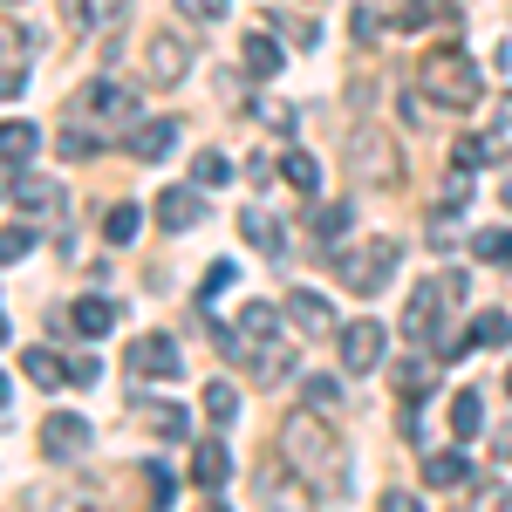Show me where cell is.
<instances>
[{
	"instance_id": "1",
	"label": "cell",
	"mask_w": 512,
	"mask_h": 512,
	"mask_svg": "<svg viewBox=\"0 0 512 512\" xmlns=\"http://www.w3.org/2000/svg\"><path fill=\"white\" fill-rule=\"evenodd\" d=\"M417 82H424V96L444 103V110H472L478 96H485V82H478V69H472L465 48H437V55H424Z\"/></svg>"
},
{
	"instance_id": "2",
	"label": "cell",
	"mask_w": 512,
	"mask_h": 512,
	"mask_svg": "<svg viewBox=\"0 0 512 512\" xmlns=\"http://www.w3.org/2000/svg\"><path fill=\"white\" fill-rule=\"evenodd\" d=\"M280 451H287V465L301 478H342V458H335L328 431L315 424V410H294V417L280 424Z\"/></svg>"
},
{
	"instance_id": "3",
	"label": "cell",
	"mask_w": 512,
	"mask_h": 512,
	"mask_svg": "<svg viewBox=\"0 0 512 512\" xmlns=\"http://www.w3.org/2000/svg\"><path fill=\"white\" fill-rule=\"evenodd\" d=\"M451 301H465V274L424 280V287L410 294V308H403V321H396V328H403L410 342H437V335H444V308H451Z\"/></svg>"
},
{
	"instance_id": "4",
	"label": "cell",
	"mask_w": 512,
	"mask_h": 512,
	"mask_svg": "<svg viewBox=\"0 0 512 512\" xmlns=\"http://www.w3.org/2000/svg\"><path fill=\"white\" fill-rule=\"evenodd\" d=\"M396 267V239H369V246H349L342 253V287L349 294H376Z\"/></svg>"
},
{
	"instance_id": "5",
	"label": "cell",
	"mask_w": 512,
	"mask_h": 512,
	"mask_svg": "<svg viewBox=\"0 0 512 512\" xmlns=\"http://www.w3.org/2000/svg\"><path fill=\"white\" fill-rule=\"evenodd\" d=\"M76 110L82 117H103V123H117L123 137H130V130H137V96H130V89H123V82H89V89H82L76 96Z\"/></svg>"
},
{
	"instance_id": "6",
	"label": "cell",
	"mask_w": 512,
	"mask_h": 512,
	"mask_svg": "<svg viewBox=\"0 0 512 512\" xmlns=\"http://www.w3.org/2000/svg\"><path fill=\"white\" fill-rule=\"evenodd\" d=\"M383 349H390V328L383 321H342V369L349 376H369L376 362H383Z\"/></svg>"
},
{
	"instance_id": "7",
	"label": "cell",
	"mask_w": 512,
	"mask_h": 512,
	"mask_svg": "<svg viewBox=\"0 0 512 512\" xmlns=\"http://www.w3.org/2000/svg\"><path fill=\"white\" fill-rule=\"evenodd\" d=\"M123 369L144 376V383H171V376H178V342H171V335H137V342L123 349Z\"/></svg>"
},
{
	"instance_id": "8",
	"label": "cell",
	"mask_w": 512,
	"mask_h": 512,
	"mask_svg": "<svg viewBox=\"0 0 512 512\" xmlns=\"http://www.w3.org/2000/svg\"><path fill=\"white\" fill-rule=\"evenodd\" d=\"M280 308H287V321H294L301 335H342V321H335V308L321 301L315 287H287V301H280Z\"/></svg>"
},
{
	"instance_id": "9",
	"label": "cell",
	"mask_w": 512,
	"mask_h": 512,
	"mask_svg": "<svg viewBox=\"0 0 512 512\" xmlns=\"http://www.w3.org/2000/svg\"><path fill=\"white\" fill-rule=\"evenodd\" d=\"M198 219H205L198 185H164V192H158V226H164V233H192Z\"/></svg>"
},
{
	"instance_id": "10",
	"label": "cell",
	"mask_w": 512,
	"mask_h": 512,
	"mask_svg": "<svg viewBox=\"0 0 512 512\" xmlns=\"http://www.w3.org/2000/svg\"><path fill=\"white\" fill-rule=\"evenodd\" d=\"M171 144H178V123H171V117H144L137 130H130V137H123V151H130L137 164L171 158Z\"/></svg>"
},
{
	"instance_id": "11",
	"label": "cell",
	"mask_w": 512,
	"mask_h": 512,
	"mask_svg": "<svg viewBox=\"0 0 512 512\" xmlns=\"http://www.w3.org/2000/svg\"><path fill=\"white\" fill-rule=\"evenodd\" d=\"M41 451H48V458H82V451H89V424H82V417H48V424H41Z\"/></svg>"
},
{
	"instance_id": "12",
	"label": "cell",
	"mask_w": 512,
	"mask_h": 512,
	"mask_svg": "<svg viewBox=\"0 0 512 512\" xmlns=\"http://www.w3.org/2000/svg\"><path fill=\"white\" fill-rule=\"evenodd\" d=\"M192 478L205 485V492H219V485L233 478V451H226L219 437H198V451H192Z\"/></svg>"
},
{
	"instance_id": "13",
	"label": "cell",
	"mask_w": 512,
	"mask_h": 512,
	"mask_svg": "<svg viewBox=\"0 0 512 512\" xmlns=\"http://www.w3.org/2000/svg\"><path fill=\"white\" fill-rule=\"evenodd\" d=\"M7 192H14L21 212H55V205H62V185H55V178H41V171H14V185H7Z\"/></svg>"
},
{
	"instance_id": "14",
	"label": "cell",
	"mask_w": 512,
	"mask_h": 512,
	"mask_svg": "<svg viewBox=\"0 0 512 512\" xmlns=\"http://www.w3.org/2000/svg\"><path fill=\"white\" fill-rule=\"evenodd\" d=\"M69 328H76L82 342H96V335H110V328H117V308H110L103 294H82L76 308H69Z\"/></svg>"
},
{
	"instance_id": "15",
	"label": "cell",
	"mask_w": 512,
	"mask_h": 512,
	"mask_svg": "<svg viewBox=\"0 0 512 512\" xmlns=\"http://www.w3.org/2000/svg\"><path fill=\"white\" fill-rule=\"evenodd\" d=\"M390 383H396V396H403V403H424V396H431V383H437V369L424 362V355H403V362L390 369Z\"/></svg>"
},
{
	"instance_id": "16",
	"label": "cell",
	"mask_w": 512,
	"mask_h": 512,
	"mask_svg": "<svg viewBox=\"0 0 512 512\" xmlns=\"http://www.w3.org/2000/svg\"><path fill=\"white\" fill-rule=\"evenodd\" d=\"M239 233H246V246H260L267 260H280V253H287V233H280L260 205H253V212H239Z\"/></svg>"
},
{
	"instance_id": "17",
	"label": "cell",
	"mask_w": 512,
	"mask_h": 512,
	"mask_svg": "<svg viewBox=\"0 0 512 512\" xmlns=\"http://www.w3.org/2000/svg\"><path fill=\"white\" fill-rule=\"evenodd\" d=\"M35 151H41L35 123H0V164H28Z\"/></svg>"
},
{
	"instance_id": "18",
	"label": "cell",
	"mask_w": 512,
	"mask_h": 512,
	"mask_svg": "<svg viewBox=\"0 0 512 512\" xmlns=\"http://www.w3.org/2000/svg\"><path fill=\"white\" fill-rule=\"evenodd\" d=\"M185 69H192V48H185V41H171V35H158V41H151V76L178 82Z\"/></svg>"
},
{
	"instance_id": "19",
	"label": "cell",
	"mask_w": 512,
	"mask_h": 512,
	"mask_svg": "<svg viewBox=\"0 0 512 512\" xmlns=\"http://www.w3.org/2000/svg\"><path fill=\"white\" fill-rule=\"evenodd\" d=\"M137 417H144V424H151L158 437H185V431H192V417H185L178 403H151V396L137 403Z\"/></svg>"
},
{
	"instance_id": "20",
	"label": "cell",
	"mask_w": 512,
	"mask_h": 512,
	"mask_svg": "<svg viewBox=\"0 0 512 512\" xmlns=\"http://www.w3.org/2000/svg\"><path fill=\"white\" fill-rule=\"evenodd\" d=\"M465 478H472V465H465L458 451H431V458H424V485H437V492H444V485H465Z\"/></svg>"
},
{
	"instance_id": "21",
	"label": "cell",
	"mask_w": 512,
	"mask_h": 512,
	"mask_svg": "<svg viewBox=\"0 0 512 512\" xmlns=\"http://www.w3.org/2000/svg\"><path fill=\"white\" fill-rule=\"evenodd\" d=\"M506 342H512V315L506 308H485L472 321V349H506Z\"/></svg>"
},
{
	"instance_id": "22",
	"label": "cell",
	"mask_w": 512,
	"mask_h": 512,
	"mask_svg": "<svg viewBox=\"0 0 512 512\" xmlns=\"http://www.w3.org/2000/svg\"><path fill=\"white\" fill-rule=\"evenodd\" d=\"M478 424H485V396L458 390L451 396V437H478Z\"/></svg>"
},
{
	"instance_id": "23",
	"label": "cell",
	"mask_w": 512,
	"mask_h": 512,
	"mask_svg": "<svg viewBox=\"0 0 512 512\" xmlns=\"http://www.w3.org/2000/svg\"><path fill=\"white\" fill-rule=\"evenodd\" d=\"M472 253L485 267H512V233L506 226H485V233H472Z\"/></svg>"
},
{
	"instance_id": "24",
	"label": "cell",
	"mask_w": 512,
	"mask_h": 512,
	"mask_svg": "<svg viewBox=\"0 0 512 512\" xmlns=\"http://www.w3.org/2000/svg\"><path fill=\"white\" fill-rule=\"evenodd\" d=\"M21 376L41 383V390H55V383H62V355H55V349H28V355H21Z\"/></svg>"
},
{
	"instance_id": "25",
	"label": "cell",
	"mask_w": 512,
	"mask_h": 512,
	"mask_svg": "<svg viewBox=\"0 0 512 512\" xmlns=\"http://www.w3.org/2000/svg\"><path fill=\"white\" fill-rule=\"evenodd\" d=\"M451 158H458V171H478L485 158L506 164V144H499V137H458V151H451Z\"/></svg>"
},
{
	"instance_id": "26",
	"label": "cell",
	"mask_w": 512,
	"mask_h": 512,
	"mask_svg": "<svg viewBox=\"0 0 512 512\" xmlns=\"http://www.w3.org/2000/svg\"><path fill=\"white\" fill-rule=\"evenodd\" d=\"M137 226H144V212H137V205H110V212H103V239H110V246H130Z\"/></svg>"
},
{
	"instance_id": "27",
	"label": "cell",
	"mask_w": 512,
	"mask_h": 512,
	"mask_svg": "<svg viewBox=\"0 0 512 512\" xmlns=\"http://www.w3.org/2000/svg\"><path fill=\"white\" fill-rule=\"evenodd\" d=\"M239 55H246V76H274V69H280L274 35H246V48H239Z\"/></svg>"
},
{
	"instance_id": "28",
	"label": "cell",
	"mask_w": 512,
	"mask_h": 512,
	"mask_svg": "<svg viewBox=\"0 0 512 512\" xmlns=\"http://www.w3.org/2000/svg\"><path fill=\"white\" fill-rule=\"evenodd\" d=\"M205 417H212V424H233V417H239V390L226 383V376L205 383Z\"/></svg>"
},
{
	"instance_id": "29",
	"label": "cell",
	"mask_w": 512,
	"mask_h": 512,
	"mask_svg": "<svg viewBox=\"0 0 512 512\" xmlns=\"http://www.w3.org/2000/svg\"><path fill=\"white\" fill-rule=\"evenodd\" d=\"M280 171H287V185H294V192H321V164L308 158V151H287Z\"/></svg>"
},
{
	"instance_id": "30",
	"label": "cell",
	"mask_w": 512,
	"mask_h": 512,
	"mask_svg": "<svg viewBox=\"0 0 512 512\" xmlns=\"http://www.w3.org/2000/svg\"><path fill=\"white\" fill-rule=\"evenodd\" d=\"M55 151H62V158H96L103 144H96V130H82V123H62V130H55Z\"/></svg>"
},
{
	"instance_id": "31",
	"label": "cell",
	"mask_w": 512,
	"mask_h": 512,
	"mask_svg": "<svg viewBox=\"0 0 512 512\" xmlns=\"http://www.w3.org/2000/svg\"><path fill=\"white\" fill-rule=\"evenodd\" d=\"M301 396H308L315 417H321V410H342V383H335V376H308V390H301Z\"/></svg>"
},
{
	"instance_id": "32",
	"label": "cell",
	"mask_w": 512,
	"mask_h": 512,
	"mask_svg": "<svg viewBox=\"0 0 512 512\" xmlns=\"http://www.w3.org/2000/svg\"><path fill=\"white\" fill-rule=\"evenodd\" d=\"M226 178H233L226 151H198V164H192V185H226Z\"/></svg>"
},
{
	"instance_id": "33",
	"label": "cell",
	"mask_w": 512,
	"mask_h": 512,
	"mask_svg": "<svg viewBox=\"0 0 512 512\" xmlns=\"http://www.w3.org/2000/svg\"><path fill=\"white\" fill-rule=\"evenodd\" d=\"M274 308H267V301H253V308H246V315H239V328H246V335H253V342H274L280 328H274Z\"/></svg>"
},
{
	"instance_id": "34",
	"label": "cell",
	"mask_w": 512,
	"mask_h": 512,
	"mask_svg": "<svg viewBox=\"0 0 512 512\" xmlns=\"http://www.w3.org/2000/svg\"><path fill=\"white\" fill-rule=\"evenodd\" d=\"M437 7L431 0H396V14H390V28H403V35H410V28H424V21H431Z\"/></svg>"
},
{
	"instance_id": "35",
	"label": "cell",
	"mask_w": 512,
	"mask_h": 512,
	"mask_svg": "<svg viewBox=\"0 0 512 512\" xmlns=\"http://www.w3.org/2000/svg\"><path fill=\"white\" fill-rule=\"evenodd\" d=\"M233 280H239V267H233V260H212V267H205V280H198V294L212 301V294H226Z\"/></svg>"
},
{
	"instance_id": "36",
	"label": "cell",
	"mask_w": 512,
	"mask_h": 512,
	"mask_svg": "<svg viewBox=\"0 0 512 512\" xmlns=\"http://www.w3.org/2000/svg\"><path fill=\"white\" fill-rule=\"evenodd\" d=\"M349 219H355L349 205H321V212H315V233L321 239H342V233H349Z\"/></svg>"
},
{
	"instance_id": "37",
	"label": "cell",
	"mask_w": 512,
	"mask_h": 512,
	"mask_svg": "<svg viewBox=\"0 0 512 512\" xmlns=\"http://www.w3.org/2000/svg\"><path fill=\"white\" fill-rule=\"evenodd\" d=\"M28 246H35V233H28V226H0V267H7V260H21Z\"/></svg>"
},
{
	"instance_id": "38",
	"label": "cell",
	"mask_w": 512,
	"mask_h": 512,
	"mask_svg": "<svg viewBox=\"0 0 512 512\" xmlns=\"http://www.w3.org/2000/svg\"><path fill=\"white\" fill-rule=\"evenodd\" d=\"M349 35L362 41V48H369V41L383 35V21H376V7H355V14H349Z\"/></svg>"
},
{
	"instance_id": "39",
	"label": "cell",
	"mask_w": 512,
	"mask_h": 512,
	"mask_svg": "<svg viewBox=\"0 0 512 512\" xmlns=\"http://www.w3.org/2000/svg\"><path fill=\"white\" fill-rule=\"evenodd\" d=\"M465 198H472V171H451V178H444V205H451V212H458V205H465Z\"/></svg>"
},
{
	"instance_id": "40",
	"label": "cell",
	"mask_w": 512,
	"mask_h": 512,
	"mask_svg": "<svg viewBox=\"0 0 512 512\" xmlns=\"http://www.w3.org/2000/svg\"><path fill=\"white\" fill-rule=\"evenodd\" d=\"M178 7H185V14H192V21H219V14H226V7H233V0H178Z\"/></svg>"
},
{
	"instance_id": "41",
	"label": "cell",
	"mask_w": 512,
	"mask_h": 512,
	"mask_svg": "<svg viewBox=\"0 0 512 512\" xmlns=\"http://www.w3.org/2000/svg\"><path fill=\"white\" fill-rule=\"evenodd\" d=\"M383 512H424V506H417V492H383Z\"/></svg>"
},
{
	"instance_id": "42",
	"label": "cell",
	"mask_w": 512,
	"mask_h": 512,
	"mask_svg": "<svg viewBox=\"0 0 512 512\" xmlns=\"http://www.w3.org/2000/svg\"><path fill=\"white\" fill-rule=\"evenodd\" d=\"M69 376L76 383H96V355H69Z\"/></svg>"
},
{
	"instance_id": "43",
	"label": "cell",
	"mask_w": 512,
	"mask_h": 512,
	"mask_svg": "<svg viewBox=\"0 0 512 512\" xmlns=\"http://www.w3.org/2000/svg\"><path fill=\"white\" fill-rule=\"evenodd\" d=\"M21 89H28V76H21V69H0V96H21Z\"/></svg>"
},
{
	"instance_id": "44",
	"label": "cell",
	"mask_w": 512,
	"mask_h": 512,
	"mask_svg": "<svg viewBox=\"0 0 512 512\" xmlns=\"http://www.w3.org/2000/svg\"><path fill=\"white\" fill-rule=\"evenodd\" d=\"M492 451H499V458H506V465H512V424H506V431H499V437H492Z\"/></svg>"
},
{
	"instance_id": "45",
	"label": "cell",
	"mask_w": 512,
	"mask_h": 512,
	"mask_svg": "<svg viewBox=\"0 0 512 512\" xmlns=\"http://www.w3.org/2000/svg\"><path fill=\"white\" fill-rule=\"evenodd\" d=\"M499 198H506V205H512V178H506V185H499Z\"/></svg>"
},
{
	"instance_id": "46",
	"label": "cell",
	"mask_w": 512,
	"mask_h": 512,
	"mask_svg": "<svg viewBox=\"0 0 512 512\" xmlns=\"http://www.w3.org/2000/svg\"><path fill=\"white\" fill-rule=\"evenodd\" d=\"M0 410H7V376H0Z\"/></svg>"
},
{
	"instance_id": "47",
	"label": "cell",
	"mask_w": 512,
	"mask_h": 512,
	"mask_svg": "<svg viewBox=\"0 0 512 512\" xmlns=\"http://www.w3.org/2000/svg\"><path fill=\"white\" fill-rule=\"evenodd\" d=\"M499 110H506V117H512V89H506V103H499Z\"/></svg>"
},
{
	"instance_id": "48",
	"label": "cell",
	"mask_w": 512,
	"mask_h": 512,
	"mask_svg": "<svg viewBox=\"0 0 512 512\" xmlns=\"http://www.w3.org/2000/svg\"><path fill=\"white\" fill-rule=\"evenodd\" d=\"M205 512H226V506H219V499H212V506H205Z\"/></svg>"
},
{
	"instance_id": "49",
	"label": "cell",
	"mask_w": 512,
	"mask_h": 512,
	"mask_svg": "<svg viewBox=\"0 0 512 512\" xmlns=\"http://www.w3.org/2000/svg\"><path fill=\"white\" fill-rule=\"evenodd\" d=\"M0 342H7V321H0Z\"/></svg>"
},
{
	"instance_id": "50",
	"label": "cell",
	"mask_w": 512,
	"mask_h": 512,
	"mask_svg": "<svg viewBox=\"0 0 512 512\" xmlns=\"http://www.w3.org/2000/svg\"><path fill=\"white\" fill-rule=\"evenodd\" d=\"M506 390H512V376H506Z\"/></svg>"
},
{
	"instance_id": "51",
	"label": "cell",
	"mask_w": 512,
	"mask_h": 512,
	"mask_svg": "<svg viewBox=\"0 0 512 512\" xmlns=\"http://www.w3.org/2000/svg\"><path fill=\"white\" fill-rule=\"evenodd\" d=\"M7 7H14V0H7Z\"/></svg>"
}]
</instances>
